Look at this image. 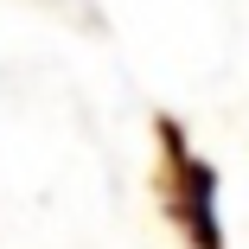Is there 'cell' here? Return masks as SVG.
I'll return each mask as SVG.
<instances>
[{
	"label": "cell",
	"instance_id": "obj_1",
	"mask_svg": "<svg viewBox=\"0 0 249 249\" xmlns=\"http://www.w3.org/2000/svg\"><path fill=\"white\" fill-rule=\"evenodd\" d=\"M166 134V192H160V205H166V217H173V230H179V243L185 249H224V224H217V179H211V166L205 160H192V147H185V134L166 122L160 128Z\"/></svg>",
	"mask_w": 249,
	"mask_h": 249
}]
</instances>
